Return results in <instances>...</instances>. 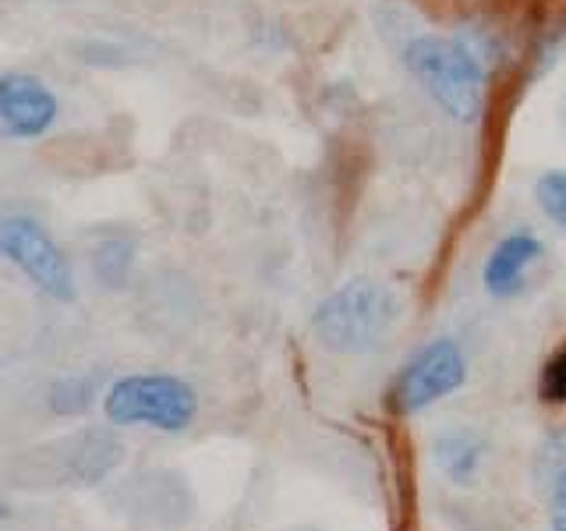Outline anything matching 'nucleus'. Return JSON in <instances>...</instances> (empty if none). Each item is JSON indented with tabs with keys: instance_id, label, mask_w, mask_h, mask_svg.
Listing matches in <instances>:
<instances>
[{
	"instance_id": "obj_1",
	"label": "nucleus",
	"mask_w": 566,
	"mask_h": 531,
	"mask_svg": "<svg viewBox=\"0 0 566 531\" xmlns=\"http://www.w3.org/2000/svg\"><path fill=\"white\" fill-rule=\"evenodd\" d=\"M400 319V298L382 280H350L315 309L312 326L329 351L361 354L379 347Z\"/></svg>"
},
{
	"instance_id": "obj_2",
	"label": "nucleus",
	"mask_w": 566,
	"mask_h": 531,
	"mask_svg": "<svg viewBox=\"0 0 566 531\" xmlns=\"http://www.w3.org/2000/svg\"><path fill=\"white\" fill-rule=\"evenodd\" d=\"M403 61L411 67V75L424 85V93H429L453 121L471 124L482 117L489 75L482 61H478L460 40L418 35V40L407 43Z\"/></svg>"
},
{
	"instance_id": "obj_3",
	"label": "nucleus",
	"mask_w": 566,
	"mask_h": 531,
	"mask_svg": "<svg viewBox=\"0 0 566 531\" xmlns=\"http://www.w3.org/2000/svg\"><path fill=\"white\" fill-rule=\"evenodd\" d=\"M103 412L124 429L146 425L156 433H185L199 415V394L170 372H135L106 389Z\"/></svg>"
},
{
	"instance_id": "obj_4",
	"label": "nucleus",
	"mask_w": 566,
	"mask_h": 531,
	"mask_svg": "<svg viewBox=\"0 0 566 531\" xmlns=\"http://www.w3.org/2000/svg\"><path fill=\"white\" fill-rule=\"evenodd\" d=\"M0 256L14 262L53 301H75L78 283L67 256L46 235V227L25 217V212L0 209Z\"/></svg>"
},
{
	"instance_id": "obj_5",
	"label": "nucleus",
	"mask_w": 566,
	"mask_h": 531,
	"mask_svg": "<svg viewBox=\"0 0 566 531\" xmlns=\"http://www.w3.org/2000/svg\"><path fill=\"white\" fill-rule=\"evenodd\" d=\"M464 379H468L464 351L450 336H442V341L421 347L415 354V362L403 368V376L397 383V404L400 412H421V407L450 397L453 389L464 386Z\"/></svg>"
},
{
	"instance_id": "obj_6",
	"label": "nucleus",
	"mask_w": 566,
	"mask_h": 531,
	"mask_svg": "<svg viewBox=\"0 0 566 531\" xmlns=\"http://www.w3.org/2000/svg\"><path fill=\"white\" fill-rule=\"evenodd\" d=\"M61 117L57 93L35 75L25 71H8L0 75V135L32 142L43 138Z\"/></svg>"
},
{
	"instance_id": "obj_7",
	"label": "nucleus",
	"mask_w": 566,
	"mask_h": 531,
	"mask_svg": "<svg viewBox=\"0 0 566 531\" xmlns=\"http://www.w3.org/2000/svg\"><path fill=\"white\" fill-rule=\"evenodd\" d=\"M542 256H545V244L535 235H527V230L506 235L485 259V270H482L485 291L492 298H513L517 291H524L527 277Z\"/></svg>"
},
{
	"instance_id": "obj_8",
	"label": "nucleus",
	"mask_w": 566,
	"mask_h": 531,
	"mask_svg": "<svg viewBox=\"0 0 566 531\" xmlns=\"http://www.w3.org/2000/svg\"><path fill=\"white\" fill-rule=\"evenodd\" d=\"M124 457V447L111 433H82L61 442V468L71 486H96Z\"/></svg>"
},
{
	"instance_id": "obj_9",
	"label": "nucleus",
	"mask_w": 566,
	"mask_h": 531,
	"mask_svg": "<svg viewBox=\"0 0 566 531\" xmlns=\"http://www.w3.org/2000/svg\"><path fill=\"white\" fill-rule=\"evenodd\" d=\"M436 468L450 478L453 486H471L478 482V475H482V465H485V454H489V442L482 433L474 429H447L436 436Z\"/></svg>"
},
{
	"instance_id": "obj_10",
	"label": "nucleus",
	"mask_w": 566,
	"mask_h": 531,
	"mask_svg": "<svg viewBox=\"0 0 566 531\" xmlns=\"http://www.w3.org/2000/svg\"><path fill=\"white\" fill-rule=\"evenodd\" d=\"M535 478H538V492L548 513V528L566 531V433H556L538 450Z\"/></svg>"
},
{
	"instance_id": "obj_11",
	"label": "nucleus",
	"mask_w": 566,
	"mask_h": 531,
	"mask_svg": "<svg viewBox=\"0 0 566 531\" xmlns=\"http://www.w3.org/2000/svg\"><path fill=\"white\" fill-rule=\"evenodd\" d=\"M535 199L548 220L566 227V170H545L535 181Z\"/></svg>"
},
{
	"instance_id": "obj_12",
	"label": "nucleus",
	"mask_w": 566,
	"mask_h": 531,
	"mask_svg": "<svg viewBox=\"0 0 566 531\" xmlns=\"http://www.w3.org/2000/svg\"><path fill=\"white\" fill-rule=\"evenodd\" d=\"M93 404V379L75 376V379H61L50 389V407L61 415H78Z\"/></svg>"
},
{
	"instance_id": "obj_13",
	"label": "nucleus",
	"mask_w": 566,
	"mask_h": 531,
	"mask_svg": "<svg viewBox=\"0 0 566 531\" xmlns=\"http://www.w3.org/2000/svg\"><path fill=\"white\" fill-rule=\"evenodd\" d=\"M128 266H132V244L103 241L96 248V273L103 283H111V288H117V283L128 277Z\"/></svg>"
},
{
	"instance_id": "obj_14",
	"label": "nucleus",
	"mask_w": 566,
	"mask_h": 531,
	"mask_svg": "<svg viewBox=\"0 0 566 531\" xmlns=\"http://www.w3.org/2000/svg\"><path fill=\"white\" fill-rule=\"evenodd\" d=\"M542 397L553 404H566V344L542 368Z\"/></svg>"
},
{
	"instance_id": "obj_15",
	"label": "nucleus",
	"mask_w": 566,
	"mask_h": 531,
	"mask_svg": "<svg viewBox=\"0 0 566 531\" xmlns=\"http://www.w3.org/2000/svg\"><path fill=\"white\" fill-rule=\"evenodd\" d=\"M0 521H8V503H0Z\"/></svg>"
}]
</instances>
